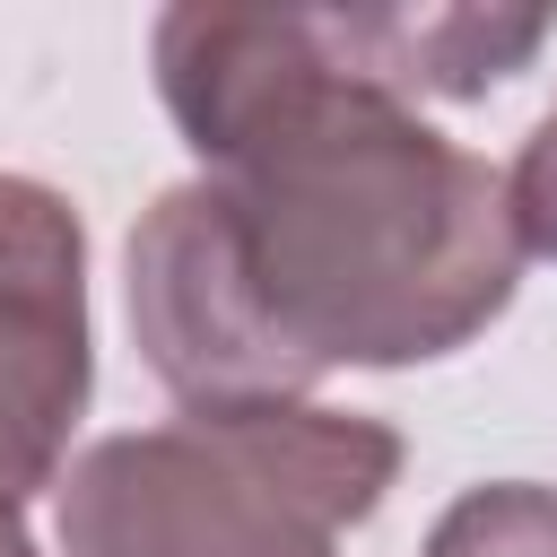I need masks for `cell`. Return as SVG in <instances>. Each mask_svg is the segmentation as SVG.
I'll return each mask as SVG.
<instances>
[{"label":"cell","mask_w":557,"mask_h":557,"mask_svg":"<svg viewBox=\"0 0 557 557\" xmlns=\"http://www.w3.org/2000/svg\"><path fill=\"white\" fill-rule=\"evenodd\" d=\"M87 392V226L52 183L0 174V513L61 479Z\"/></svg>","instance_id":"3957f363"},{"label":"cell","mask_w":557,"mask_h":557,"mask_svg":"<svg viewBox=\"0 0 557 557\" xmlns=\"http://www.w3.org/2000/svg\"><path fill=\"white\" fill-rule=\"evenodd\" d=\"M505 218H513V244L557 261V104L531 122L522 157L505 165Z\"/></svg>","instance_id":"8992f818"},{"label":"cell","mask_w":557,"mask_h":557,"mask_svg":"<svg viewBox=\"0 0 557 557\" xmlns=\"http://www.w3.org/2000/svg\"><path fill=\"white\" fill-rule=\"evenodd\" d=\"M148 70L200 174L131 226L122 296L183 409L305 400L339 366H426L513 305L505 174L366 87L313 9H165Z\"/></svg>","instance_id":"6da1fadb"},{"label":"cell","mask_w":557,"mask_h":557,"mask_svg":"<svg viewBox=\"0 0 557 557\" xmlns=\"http://www.w3.org/2000/svg\"><path fill=\"white\" fill-rule=\"evenodd\" d=\"M0 557H44V548L26 540V522H17V513H0Z\"/></svg>","instance_id":"52a82bcc"},{"label":"cell","mask_w":557,"mask_h":557,"mask_svg":"<svg viewBox=\"0 0 557 557\" xmlns=\"http://www.w3.org/2000/svg\"><path fill=\"white\" fill-rule=\"evenodd\" d=\"M322 44L383 96H487L540 61L557 9H313Z\"/></svg>","instance_id":"277c9868"},{"label":"cell","mask_w":557,"mask_h":557,"mask_svg":"<svg viewBox=\"0 0 557 557\" xmlns=\"http://www.w3.org/2000/svg\"><path fill=\"white\" fill-rule=\"evenodd\" d=\"M400 435L366 409H183L87 444L61 487V557H339L392 496Z\"/></svg>","instance_id":"7a4b0ae2"},{"label":"cell","mask_w":557,"mask_h":557,"mask_svg":"<svg viewBox=\"0 0 557 557\" xmlns=\"http://www.w3.org/2000/svg\"><path fill=\"white\" fill-rule=\"evenodd\" d=\"M418 557H557V487L540 479H487L461 487Z\"/></svg>","instance_id":"5b68a950"}]
</instances>
